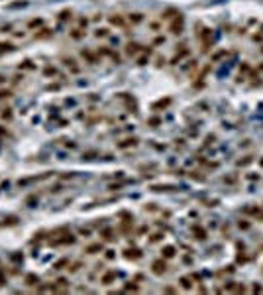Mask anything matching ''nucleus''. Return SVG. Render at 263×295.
Wrapping results in <instances>:
<instances>
[{
  "label": "nucleus",
  "mask_w": 263,
  "mask_h": 295,
  "mask_svg": "<svg viewBox=\"0 0 263 295\" xmlns=\"http://www.w3.org/2000/svg\"><path fill=\"white\" fill-rule=\"evenodd\" d=\"M45 75H55V69L53 67H45Z\"/></svg>",
  "instance_id": "4be33fe9"
},
{
  "label": "nucleus",
  "mask_w": 263,
  "mask_h": 295,
  "mask_svg": "<svg viewBox=\"0 0 263 295\" xmlns=\"http://www.w3.org/2000/svg\"><path fill=\"white\" fill-rule=\"evenodd\" d=\"M0 83H4V77H2V75H0Z\"/></svg>",
  "instance_id": "a878e982"
},
{
  "label": "nucleus",
  "mask_w": 263,
  "mask_h": 295,
  "mask_svg": "<svg viewBox=\"0 0 263 295\" xmlns=\"http://www.w3.org/2000/svg\"><path fill=\"white\" fill-rule=\"evenodd\" d=\"M2 118H4V120H12V112H10V108H6V110L2 112Z\"/></svg>",
  "instance_id": "2eb2a0df"
},
{
  "label": "nucleus",
  "mask_w": 263,
  "mask_h": 295,
  "mask_svg": "<svg viewBox=\"0 0 263 295\" xmlns=\"http://www.w3.org/2000/svg\"><path fill=\"white\" fill-rule=\"evenodd\" d=\"M151 271H153L155 276H163L165 271H167V264H165L163 260H155L153 266H151Z\"/></svg>",
  "instance_id": "f03ea898"
},
{
  "label": "nucleus",
  "mask_w": 263,
  "mask_h": 295,
  "mask_svg": "<svg viewBox=\"0 0 263 295\" xmlns=\"http://www.w3.org/2000/svg\"><path fill=\"white\" fill-rule=\"evenodd\" d=\"M249 161H251V156H247L246 159H242V161H239V165H247Z\"/></svg>",
  "instance_id": "5701e85b"
},
{
  "label": "nucleus",
  "mask_w": 263,
  "mask_h": 295,
  "mask_svg": "<svg viewBox=\"0 0 263 295\" xmlns=\"http://www.w3.org/2000/svg\"><path fill=\"white\" fill-rule=\"evenodd\" d=\"M110 24L124 28V26H126V22H124V18H122V16H110Z\"/></svg>",
  "instance_id": "7ed1b4c3"
},
{
  "label": "nucleus",
  "mask_w": 263,
  "mask_h": 295,
  "mask_svg": "<svg viewBox=\"0 0 263 295\" xmlns=\"http://www.w3.org/2000/svg\"><path fill=\"white\" fill-rule=\"evenodd\" d=\"M177 16H179V12L173 10V8H169V10H165V12H163V20H171V18H177Z\"/></svg>",
  "instance_id": "39448f33"
},
{
  "label": "nucleus",
  "mask_w": 263,
  "mask_h": 295,
  "mask_svg": "<svg viewBox=\"0 0 263 295\" xmlns=\"http://www.w3.org/2000/svg\"><path fill=\"white\" fill-rule=\"evenodd\" d=\"M10 97H12V93H10V90L0 89V98H10Z\"/></svg>",
  "instance_id": "dca6fc26"
},
{
  "label": "nucleus",
  "mask_w": 263,
  "mask_h": 295,
  "mask_svg": "<svg viewBox=\"0 0 263 295\" xmlns=\"http://www.w3.org/2000/svg\"><path fill=\"white\" fill-rule=\"evenodd\" d=\"M163 256H165V258H173V256H175V248H173V246H165V248H163Z\"/></svg>",
  "instance_id": "6e6552de"
},
{
  "label": "nucleus",
  "mask_w": 263,
  "mask_h": 295,
  "mask_svg": "<svg viewBox=\"0 0 263 295\" xmlns=\"http://www.w3.org/2000/svg\"><path fill=\"white\" fill-rule=\"evenodd\" d=\"M26 283H28V285H35V283H37V276L28 273V276H26Z\"/></svg>",
  "instance_id": "1a4fd4ad"
},
{
  "label": "nucleus",
  "mask_w": 263,
  "mask_h": 295,
  "mask_svg": "<svg viewBox=\"0 0 263 295\" xmlns=\"http://www.w3.org/2000/svg\"><path fill=\"white\" fill-rule=\"evenodd\" d=\"M126 51H128L130 55H136V53L140 51V45H138V43H128V49H126Z\"/></svg>",
  "instance_id": "0eeeda50"
},
{
  "label": "nucleus",
  "mask_w": 263,
  "mask_h": 295,
  "mask_svg": "<svg viewBox=\"0 0 263 295\" xmlns=\"http://www.w3.org/2000/svg\"><path fill=\"white\" fill-rule=\"evenodd\" d=\"M41 24V20H32V22H30V26H32V28H33V26H39Z\"/></svg>",
  "instance_id": "393cba45"
},
{
  "label": "nucleus",
  "mask_w": 263,
  "mask_h": 295,
  "mask_svg": "<svg viewBox=\"0 0 263 295\" xmlns=\"http://www.w3.org/2000/svg\"><path fill=\"white\" fill-rule=\"evenodd\" d=\"M126 258H134V260H138V258H141V252H140V250H126Z\"/></svg>",
  "instance_id": "423d86ee"
},
{
  "label": "nucleus",
  "mask_w": 263,
  "mask_h": 295,
  "mask_svg": "<svg viewBox=\"0 0 263 295\" xmlns=\"http://www.w3.org/2000/svg\"><path fill=\"white\" fill-rule=\"evenodd\" d=\"M104 238H106V240H112L114 236H112V232H110V230H106V232H104Z\"/></svg>",
  "instance_id": "b1692460"
},
{
  "label": "nucleus",
  "mask_w": 263,
  "mask_h": 295,
  "mask_svg": "<svg viewBox=\"0 0 263 295\" xmlns=\"http://www.w3.org/2000/svg\"><path fill=\"white\" fill-rule=\"evenodd\" d=\"M59 20H61V22H65V20H71V12H69V10H63V12L59 14Z\"/></svg>",
  "instance_id": "9b49d317"
},
{
  "label": "nucleus",
  "mask_w": 263,
  "mask_h": 295,
  "mask_svg": "<svg viewBox=\"0 0 263 295\" xmlns=\"http://www.w3.org/2000/svg\"><path fill=\"white\" fill-rule=\"evenodd\" d=\"M67 264H69V260H61V262H57L55 266H53V268H55V270H61L63 266H67Z\"/></svg>",
  "instance_id": "f3484780"
},
{
  "label": "nucleus",
  "mask_w": 263,
  "mask_h": 295,
  "mask_svg": "<svg viewBox=\"0 0 263 295\" xmlns=\"http://www.w3.org/2000/svg\"><path fill=\"white\" fill-rule=\"evenodd\" d=\"M169 32L175 33V35L183 32V16H181V14H179V16H177V18H175V20L171 22V26H169Z\"/></svg>",
  "instance_id": "f257e3e1"
},
{
  "label": "nucleus",
  "mask_w": 263,
  "mask_h": 295,
  "mask_svg": "<svg viewBox=\"0 0 263 295\" xmlns=\"http://www.w3.org/2000/svg\"><path fill=\"white\" fill-rule=\"evenodd\" d=\"M130 22H134V24L141 22V14H132V16H130Z\"/></svg>",
  "instance_id": "4468645a"
},
{
  "label": "nucleus",
  "mask_w": 263,
  "mask_h": 295,
  "mask_svg": "<svg viewBox=\"0 0 263 295\" xmlns=\"http://www.w3.org/2000/svg\"><path fill=\"white\" fill-rule=\"evenodd\" d=\"M114 278H116V273H114V271H110V273H106V276L102 278V283H110Z\"/></svg>",
  "instance_id": "f8f14e48"
},
{
  "label": "nucleus",
  "mask_w": 263,
  "mask_h": 295,
  "mask_svg": "<svg viewBox=\"0 0 263 295\" xmlns=\"http://www.w3.org/2000/svg\"><path fill=\"white\" fill-rule=\"evenodd\" d=\"M181 283H183V287H185V289H190V287H192V285L189 283V279H187V278H183V279H181Z\"/></svg>",
  "instance_id": "412c9836"
},
{
  "label": "nucleus",
  "mask_w": 263,
  "mask_h": 295,
  "mask_svg": "<svg viewBox=\"0 0 263 295\" xmlns=\"http://www.w3.org/2000/svg\"><path fill=\"white\" fill-rule=\"evenodd\" d=\"M82 55H84V57L89 59L91 63H94V57H92V53H91V51H82Z\"/></svg>",
  "instance_id": "aec40b11"
},
{
  "label": "nucleus",
  "mask_w": 263,
  "mask_h": 295,
  "mask_svg": "<svg viewBox=\"0 0 263 295\" xmlns=\"http://www.w3.org/2000/svg\"><path fill=\"white\" fill-rule=\"evenodd\" d=\"M96 35H98V38H104V35H108V30L100 28V30H96Z\"/></svg>",
  "instance_id": "a211bd4d"
},
{
  "label": "nucleus",
  "mask_w": 263,
  "mask_h": 295,
  "mask_svg": "<svg viewBox=\"0 0 263 295\" xmlns=\"http://www.w3.org/2000/svg\"><path fill=\"white\" fill-rule=\"evenodd\" d=\"M33 69V65H32V61H24V63H20V69Z\"/></svg>",
  "instance_id": "6ab92c4d"
},
{
  "label": "nucleus",
  "mask_w": 263,
  "mask_h": 295,
  "mask_svg": "<svg viewBox=\"0 0 263 295\" xmlns=\"http://www.w3.org/2000/svg\"><path fill=\"white\" fill-rule=\"evenodd\" d=\"M100 250H102V246H100V244H92V246H89V248H87V252H89V254H96V252H100Z\"/></svg>",
  "instance_id": "9d476101"
},
{
  "label": "nucleus",
  "mask_w": 263,
  "mask_h": 295,
  "mask_svg": "<svg viewBox=\"0 0 263 295\" xmlns=\"http://www.w3.org/2000/svg\"><path fill=\"white\" fill-rule=\"evenodd\" d=\"M82 35H84V33H82L81 30H73V32H71V38H73V40H81Z\"/></svg>",
  "instance_id": "ddd939ff"
},
{
  "label": "nucleus",
  "mask_w": 263,
  "mask_h": 295,
  "mask_svg": "<svg viewBox=\"0 0 263 295\" xmlns=\"http://www.w3.org/2000/svg\"><path fill=\"white\" fill-rule=\"evenodd\" d=\"M136 144H138V138H128V140H124V142H120L118 148H128V146H136Z\"/></svg>",
  "instance_id": "20e7f679"
}]
</instances>
